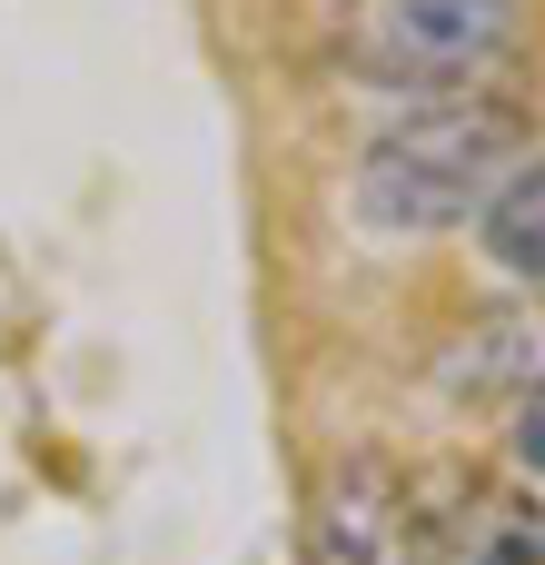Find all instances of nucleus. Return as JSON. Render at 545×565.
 <instances>
[{"label": "nucleus", "mask_w": 545, "mask_h": 565, "mask_svg": "<svg viewBox=\"0 0 545 565\" xmlns=\"http://www.w3.org/2000/svg\"><path fill=\"white\" fill-rule=\"evenodd\" d=\"M516 149V109L506 99H437L417 119H397L367 169H357V209L377 228H447L477 209V189L506 169Z\"/></svg>", "instance_id": "nucleus-1"}, {"label": "nucleus", "mask_w": 545, "mask_h": 565, "mask_svg": "<svg viewBox=\"0 0 545 565\" xmlns=\"http://www.w3.org/2000/svg\"><path fill=\"white\" fill-rule=\"evenodd\" d=\"M506 50V0H367L357 10V70L387 89H447L477 79Z\"/></svg>", "instance_id": "nucleus-2"}, {"label": "nucleus", "mask_w": 545, "mask_h": 565, "mask_svg": "<svg viewBox=\"0 0 545 565\" xmlns=\"http://www.w3.org/2000/svg\"><path fill=\"white\" fill-rule=\"evenodd\" d=\"M407 565H545V516H536V497L487 487V477L437 487V497H417Z\"/></svg>", "instance_id": "nucleus-3"}, {"label": "nucleus", "mask_w": 545, "mask_h": 565, "mask_svg": "<svg viewBox=\"0 0 545 565\" xmlns=\"http://www.w3.org/2000/svg\"><path fill=\"white\" fill-rule=\"evenodd\" d=\"M407 526H417V497L357 457L318 497V565H407Z\"/></svg>", "instance_id": "nucleus-4"}, {"label": "nucleus", "mask_w": 545, "mask_h": 565, "mask_svg": "<svg viewBox=\"0 0 545 565\" xmlns=\"http://www.w3.org/2000/svg\"><path fill=\"white\" fill-rule=\"evenodd\" d=\"M487 248H496L516 278H545V159H526V169L487 199Z\"/></svg>", "instance_id": "nucleus-5"}, {"label": "nucleus", "mask_w": 545, "mask_h": 565, "mask_svg": "<svg viewBox=\"0 0 545 565\" xmlns=\"http://www.w3.org/2000/svg\"><path fill=\"white\" fill-rule=\"evenodd\" d=\"M516 457H526V467L545 477V387L526 397V417H516Z\"/></svg>", "instance_id": "nucleus-6"}]
</instances>
